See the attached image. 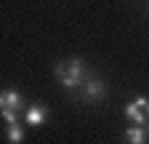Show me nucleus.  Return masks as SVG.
Listing matches in <instances>:
<instances>
[{
  "label": "nucleus",
  "instance_id": "f257e3e1",
  "mask_svg": "<svg viewBox=\"0 0 149 144\" xmlns=\"http://www.w3.org/2000/svg\"><path fill=\"white\" fill-rule=\"evenodd\" d=\"M53 75L64 88L74 91V88H80L85 83V64L80 59H64V62H59L53 67Z\"/></svg>",
  "mask_w": 149,
  "mask_h": 144
},
{
  "label": "nucleus",
  "instance_id": "f03ea898",
  "mask_svg": "<svg viewBox=\"0 0 149 144\" xmlns=\"http://www.w3.org/2000/svg\"><path fill=\"white\" fill-rule=\"evenodd\" d=\"M125 117L136 125H144L149 120V99L146 96H136L133 101L125 104Z\"/></svg>",
  "mask_w": 149,
  "mask_h": 144
},
{
  "label": "nucleus",
  "instance_id": "7ed1b4c3",
  "mask_svg": "<svg viewBox=\"0 0 149 144\" xmlns=\"http://www.w3.org/2000/svg\"><path fill=\"white\" fill-rule=\"evenodd\" d=\"M104 94H107V85H104V80H99V78H85V83L80 85V96H83V101H88V104H99V101L104 99Z\"/></svg>",
  "mask_w": 149,
  "mask_h": 144
},
{
  "label": "nucleus",
  "instance_id": "20e7f679",
  "mask_svg": "<svg viewBox=\"0 0 149 144\" xmlns=\"http://www.w3.org/2000/svg\"><path fill=\"white\" fill-rule=\"evenodd\" d=\"M0 112H24V99L19 91H0Z\"/></svg>",
  "mask_w": 149,
  "mask_h": 144
},
{
  "label": "nucleus",
  "instance_id": "39448f33",
  "mask_svg": "<svg viewBox=\"0 0 149 144\" xmlns=\"http://www.w3.org/2000/svg\"><path fill=\"white\" fill-rule=\"evenodd\" d=\"M45 120H48V110L43 104H29L24 110V123L27 125H43Z\"/></svg>",
  "mask_w": 149,
  "mask_h": 144
},
{
  "label": "nucleus",
  "instance_id": "423d86ee",
  "mask_svg": "<svg viewBox=\"0 0 149 144\" xmlns=\"http://www.w3.org/2000/svg\"><path fill=\"white\" fill-rule=\"evenodd\" d=\"M125 144H146V131H144V125H130V128L123 134Z\"/></svg>",
  "mask_w": 149,
  "mask_h": 144
},
{
  "label": "nucleus",
  "instance_id": "0eeeda50",
  "mask_svg": "<svg viewBox=\"0 0 149 144\" xmlns=\"http://www.w3.org/2000/svg\"><path fill=\"white\" fill-rule=\"evenodd\" d=\"M8 141H11V144L24 141V128H22V123H8Z\"/></svg>",
  "mask_w": 149,
  "mask_h": 144
},
{
  "label": "nucleus",
  "instance_id": "6e6552de",
  "mask_svg": "<svg viewBox=\"0 0 149 144\" xmlns=\"http://www.w3.org/2000/svg\"><path fill=\"white\" fill-rule=\"evenodd\" d=\"M146 123H149V120H146Z\"/></svg>",
  "mask_w": 149,
  "mask_h": 144
}]
</instances>
